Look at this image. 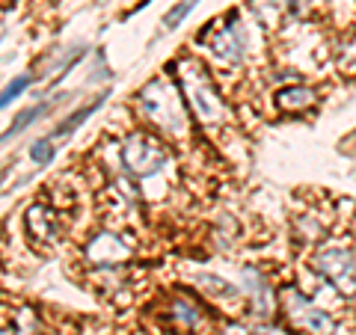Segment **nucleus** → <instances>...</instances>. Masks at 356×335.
I'll return each instance as SVG.
<instances>
[{
  "label": "nucleus",
  "instance_id": "nucleus-1",
  "mask_svg": "<svg viewBox=\"0 0 356 335\" xmlns=\"http://www.w3.org/2000/svg\"><path fill=\"white\" fill-rule=\"evenodd\" d=\"M175 83L181 89L187 110L199 119V125L220 128L229 122L226 98H222L214 77H211V72L199 60L184 57L181 63H175Z\"/></svg>",
  "mask_w": 356,
  "mask_h": 335
},
{
  "label": "nucleus",
  "instance_id": "nucleus-2",
  "mask_svg": "<svg viewBox=\"0 0 356 335\" xmlns=\"http://www.w3.org/2000/svg\"><path fill=\"white\" fill-rule=\"evenodd\" d=\"M137 107L143 119L161 133V137H184L187 133V104L175 81L158 77L137 92Z\"/></svg>",
  "mask_w": 356,
  "mask_h": 335
},
{
  "label": "nucleus",
  "instance_id": "nucleus-3",
  "mask_svg": "<svg viewBox=\"0 0 356 335\" xmlns=\"http://www.w3.org/2000/svg\"><path fill=\"white\" fill-rule=\"evenodd\" d=\"M170 163H172V158H170L166 142L161 137H154V133H149V131L131 133V137L122 142V166H125L128 178L137 187L166 175Z\"/></svg>",
  "mask_w": 356,
  "mask_h": 335
},
{
  "label": "nucleus",
  "instance_id": "nucleus-4",
  "mask_svg": "<svg viewBox=\"0 0 356 335\" xmlns=\"http://www.w3.org/2000/svg\"><path fill=\"white\" fill-rule=\"evenodd\" d=\"M280 309L288 320V327L297 329L300 335H330L332 332V318L315 300H309L303 291H297V288H282Z\"/></svg>",
  "mask_w": 356,
  "mask_h": 335
},
{
  "label": "nucleus",
  "instance_id": "nucleus-5",
  "mask_svg": "<svg viewBox=\"0 0 356 335\" xmlns=\"http://www.w3.org/2000/svg\"><path fill=\"white\" fill-rule=\"evenodd\" d=\"M83 259L98 270H110V267L128 264L134 259V247L122 231L102 229L83 243Z\"/></svg>",
  "mask_w": 356,
  "mask_h": 335
},
{
  "label": "nucleus",
  "instance_id": "nucleus-6",
  "mask_svg": "<svg viewBox=\"0 0 356 335\" xmlns=\"http://www.w3.org/2000/svg\"><path fill=\"white\" fill-rule=\"evenodd\" d=\"M315 270L341 294H356V252L350 247H324L315 252Z\"/></svg>",
  "mask_w": 356,
  "mask_h": 335
},
{
  "label": "nucleus",
  "instance_id": "nucleus-7",
  "mask_svg": "<svg viewBox=\"0 0 356 335\" xmlns=\"http://www.w3.org/2000/svg\"><path fill=\"white\" fill-rule=\"evenodd\" d=\"M27 234L36 247L48 250L54 247L60 238H63V217H60V208H54L48 202H33L27 208Z\"/></svg>",
  "mask_w": 356,
  "mask_h": 335
},
{
  "label": "nucleus",
  "instance_id": "nucleus-8",
  "mask_svg": "<svg viewBox=\"0 0 356 335\" xmlns=\"http://www.w3.org/2000/svg\"><path fill=\"white\" fill-rule=\"evenodd\" d=\"M205 44L208 51L220 57L222 63H241L247 60V33H243L235 21H222V24L211 27L205 33Z\"/></svg>",
  "mask_w": 356,
  "mask_h": 335
},
{
  "label": "nucleus",
  "instance_id": "nucleus-9",
  "mask_svg": "<svg viewBox=\"0 0 356 335\" xmlns=\"http://www.w3.org/2000/svg\"><path fill=\"white\" fill-rule=\"evenodd\" d=\"M163 320L170 323V329L175 332H196L205 327V309L199 300H193L191 294H172L163 303Z\"/></svg>",
  "mask_w": 356,
  "mask_h": 335
},
{
  "label": "nucleus",
  "instance_id": "nucleus-10",
  "mask_svg": "<svg viewBox=\"0 0 356 335\" xmlns=\"http://www.w3.org/2000/svg\"><path fill=\"white\" fill-rule=\"evenodd\" d=\"M243 282H247V300L255 315H270L273 306H276V294H273V285L267 282V276H261L255 267H247L243 270Z\"/></svg>",
  "mask_w": 356,
  "mask_h": 335
},
{
  "label": "nucleus",
  "instance_id": "nucleus-11",
  "mask_svg": "<svg viewBox=\"0 0 356 335\" xmlns=\"http://www.w3.org/2000/svg\"><path fill=\"white\" fill-rule=\"evenodd\" d=\"M318 104V92L306 83H291V86H282L276 92V110H282L288 116H297V113H306Z\"/></svg>",
  "mask_w": 356,
  "mask_h": 335
},
{
  "label": "nucleus",
  "instance_id": "nucleus-12",
  "mask_svg": "<svg viewBox=\"0 0 356 335\" xmlns=\"http://www.w3.org/2000/svg\"><path fill=\"white\" fill-rule=\"evenodd\" d=\"M30 158L36 161V166L51 163V158H54V142H51V140H39L36 146L30 149Z\"/></svg>",
  "mask_w": 356,
  "mask_h": 335
},
{
  "label": "nucleus",
  "instance_id": "nucleus-13",
  "mask_svg": "<svg viewBox=\"0 0 356 335\" xmlns=\"http://www.w3.org/2000/svg\"><path fill=\"white\" fill-rule=\"evenodd\" d=\"M27 86H30V77H15V81L3 89V95H0V107H6L13 98H18V92H24Z\"/></svg>",
  "mask_w": 356,
  "mask_h": 335
},
{
  "label": "nucleus",
  "instance_id": "nucleus-14",
  "mask_svg": "<svg viewBox=\"0 0 356 335\" xmlns=\"http://www.w3.org/2000/svg\"><path fill=\"white\" fill-rule=\"evenodd\" d=\"M193 3H196V0H184V6H181V9L175 6L172 13L166 15V27H175V21H181V18L187 15V13H191V9H193Z\"/></svg>",
  "mask_w": 356,
  "mask_h": 335
},
{
  "label": "nucleus",
  "instance_id": "nucleus-15",
  "mask_svg": "<svg viewBox=\"0 0 356 335\" xmlns=\"http://www.w3.org/2000/svg\"><path fill=\"white\" fill-rule=\"evenodd\" d=\"M243 335H247V332H243Z\"/></svg>",
  "mask_w": 356,
  "mask_h": 335
}]
</instances>
